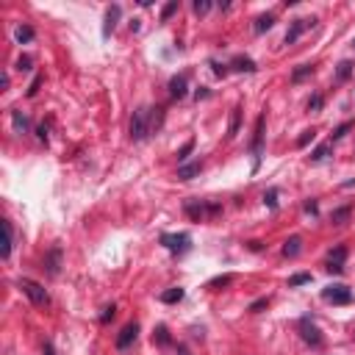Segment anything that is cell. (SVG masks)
<instances>
[{
  "label": "cell",
  "mask_w": 355,
  "mask_h": 355,
  "mask_svg": "<svg viewBox=\"0 0 355 355\" xmlns=\"http://www.w3.org/2000/svg\"><path fill=\"white\" fill-rule=\"evenodd\" d=\"M150 108H136L133 117H131V139L133 142H145L147 133H150Z\"/></svg>",
  "instance_id": "6da1fadb"
},
{
  "label": "cell",
  "mask_w": 355,
  "mask_h": 355,
  "mask_svg": "<svg viewBox=\"0 0 355 355\" xmlns=\"http://www.w3.org/2000/svg\"><path fill=\"white\" fill-rule=\"evenodd\" d=\"M19 289L25 291V294H28V300L33 305H45L47 300V291H45V286H39L36 281H31V278H19Z\"/></svg>",
  "instance_id": "7a4b0ae2"
},
{
  "label": "cell",
  "mask_w": 355,
  "mask_h": 355,
  "mask_svg": "<svg viewBox=\"0 0 355 355\" xmlns=\"http://www.w3.org/2000/svg\"><path fill=\"white\" fill-rule=\"evenodd\" d=\"M322 297L327 300V303H333V305H347V303H352V291L347 289L344 283H333V286H327V289L322 291Z\"/></svg>",
  "instance_id": "3957f363"
},
{
  "label": "cell",
  "mask_w": 355,
  "mask_h": 355,
  "mask_svg": "<svg viewBox=\"0 0 355 355\" xmlns=\"http://www.w3.org/2000/svg\"><path fill=\"white\" fill-rule=\"evenodd\" d=\"M220 211L222 208L216 206V203H194V200L186 203V214L192 216V220H197V222H203L208 214H220Z\"/></svg>",
  "instance_id": "277c9868"
},
{
  "label": "cell",
  "mask_w": 355,
  "mask_h": 355,
  "mask_svg": "<svg viewBox=\"0 0 355 355\" xmlns=\"http://www.w3.org/2000/svg\"><path fill=\"white\" fill-rule=\"evenodd\" d=\"M189 233H161V244L169 252H186L189 250Z\"/></svg>",
  "instance_id": "5b68a950"
},
{
  "label": "cell",
  "mask_w": 355,
  "mask_h": 355,
  "mask_svg": "<svg viewBox=\"0 0 355 355\" xmlns=\"http://www.w3.org/2000/svg\"><path fill=\"white\" fill-rule=\"evenodd\" d=\"M313 25H317V19H313V17H311V19H294V23L289 25V31H286V39H283V42H286V45H294L305 31L313 28Z\"/></svg>",
  "instance_id": "8992f818"
},
{
  "label": "cell",
  "mask_w": 355,
  "mask_h": 355,
  "mask_svg": "<svg viewBox=\"0 0 355 355\" xmlns=\"http://www.w3.org/2000/svg\"><path fill=\"white\" fill-rule=\"evenodd\" d=\"M261 150H264V114L255 120V136H252V169H258L261 164Z\"/></svg>",
  "instance_id": "52a82bcc"
},
{
  "label": "cell",
  "mask_w": 355,
  "mask_h": 355,
  "mask_svg": "<svg viewBox=\"0 0 355 355\" xmlns=\"http://www.w3.org/2000/svg\"><path fill=\"white\" fill-rule=\"evenodd\" d=\"M344 258H347V247H344V244H339V247L330 252V258H327V272L341 275V272H344Z\"/></svg>",
  "instance_id": "ba28073f"
},
{
  "label": "cell",
  "mask_w": 355,
  "mask_h": 355,
  "mask_svg": "<svg viewBox=\"0 0 355 355\" xmlns=\"http://www.w3.org/2000/svg\"><path fill=\"white\" fill-rule=\"evenodd\" d=\"M136 336H139V325H136V322L125 325L120 330V336H117V350H128V347L136 341Z\"/></svg>",
  "instance_id": "9c48e42d"
},
{
  "label": "cell",
  "mask_w": 355,
  "mask_h": 355,
  "mask_svg": "<svg viewBox=\"0 0 355 355\" xmlns=\"http://www.w3.org/2000/svg\"><path fill=\"white\" fill-rule=\"evenodd\" d=\"M300 325H303V339L308 341L311 347H319V344H322V333H319V327H317V325H311V322H308V317H305Z\"/></svg>",
  "instance_id": "30bf717a"
},
{
  "label": "cell",
  "mask_w": 355,
  "mask_h": 355,
  "mask_svg": "<svg viewBox=\"0 0 355 355\" xmlns=\"http://www.w3.org/2000/svg\"><path fill=\"white\" fill-rule=\"evenodd\" d=\"M45 269H47V275H50V278H56L58 272H61V247H53L50 252H47Z\"/></svg>",
  "instance_id": "8fae6325"
},
{
  "label": "cell",
  "mask_w": 355,
  "mask_h": 355,
  "mask_svg": "<svg viewBox=\"0 0 355 355\" xmlns=\"http://www.w3.org/2000/svg\"><path fill=\"white\" fill-rule=\"evenodd\" d=\"M189 81H186V75H175L172 81H169V94L172 97H186V92H189Z\"/></svg>",
  "instance_id": "7c38bea8"
},
{
  "label": "cell",
  "mask_w": 355,
  "mask_h": 355,
  "mask_svg": "<svg viewBox=\"0 0 355 355\" xmlns=\"http://www.w3.org/2000/svg\"><path fill=\"white\" fill-rule=\"evenodd\" d=\"M120 14H122V9H120V6H111V9L106 11V23H103V36H108V33L114 31V25L120 23Z\"/></svg>",
  "instance_id": "4fadbf2b"
},
{
  "label": "cell",
  "mask_w": 355,
  "mask_h": 355,
  "mask_svg": "<svg viewBox=\"0 0 355 355\" xmlns=\"http://www.w3.org/2000/svg\"><path fill=\"white\" fill-rule=\"evenodd\" d=\"M3 233H6V244H3V250H0V255L9 258L11 255V247H14V228H11L9 220H3Z\"/></svg>",
  "instance_id": "5bb4252c"
},
{
  "label": "cell",
  "mask_w": 355,
  "mask_h": 355,
  "mask_svg": "<svg viewBox=\"0 0 355 355\" xmlns=\"http://www.w3.org/2000/svg\"><path fill=\"white\" fill-rule=\"evenodd\" d=\"M300 250H303V239H300V236L286 239V244H283V255H286V258H297Z\"/></svg>",
  "instance_id": "9a60e30c"
},
{
  "label": "cell",
  "mask_w": 355,
  "mask_h": 355,
  "mask_svg": "<svg viewBox=\"0 0 355 355\" xmlns=\"http://www.w3.org/2000/svg\"><path fill=\"white\" fill-rule=\"evenodd\" d=\"M200 169H203L200 161L197 164H183V167H177V181H192L194 175H200Z\"/></svg>",
  "instance_id": "2e32d148"
},
{
  "label": "cell",
  "mask_w": 355,
  "mask_h": 355,
  "mask_svg": "<svg viewBox=\"0 0 355 355\" xmlns=\"http://www.w3.org/2000/svg\"><path fill=\"white\" fill-rule=\"evenodd\" d=\"M11 122H14V131L17 133H28L31 131V120L25 117L23 111H11Z\"/></svg>",
  "instance_id": "e0dca14e"
},
{
  "label": "cell",
  "mask_w": 355,
  "mask_h": 355,
  "mask_svg": "<svg viewBox=\"0 0 355 355\" xmlns=\"http://www.w3.org/2000/svg\"><path fill=\"white\" fill-rule=\"evenodd\" d=\"M233 70H236V72H255L258 67H255V61L247 58V56H236V58H233Z\"/></svg>",
  "instance_id": "ac0fdd59"
},
{
  "label": "cell",
  "mask_w": 355,
  "mask_h": 355,
  "mask_svg": "<svg viewBox=\"0 0 355 355\" xmlns=\"http://www.w3.org/2000/svg\"><path fill=\"white\" fill-rule=\"evenodd\" d=\"M239 122H242V106H236L233 111H230V122H228V139H233L239 133Z\"/></svg>",
  "instance_id": "d6986e66"
},
{
  "label": "cell",
  "mask_w": 355,
  "mask_h": 355,
  "mask_svg": "<svg viewBox=\"0 0 355 355\" xmlns=\"http://www.w3.org/2000/svg\"><path fill=\"white\" fill-rule=\"evenodd\" d=\"M272 25H275V14H261L255 19V25H252V31H255V33H266Z\"/></svg>",
  "instance_id": "ffe728a7"
},
{
  "label": "cell",
  "mask_w": 355,
  "mask_h": 355,
  "mask_svg": "<svg viewBox=\"0 0 355 355\" xmlns=\"http://www.w3.org/2000/svg\"><path fill=\"white\" fill-rule=\"evenodd\" d=\"M350 216H352V211L350 208H336V211H333V214H330V222L333 225H347V222H350Z\"/></svg>",
  "instance_id": "44dd1931"
},
{
  "label": "cell",
  "mask_w": 355,
  "mask_h": 355,
  "mask_svg": "<svg viewBox=\"0 0 355 355\" xmlns=\"http://www.w3.org/2000/svg\"><path fill=\"white\" fill-rule=\"evenodd\" d=\"M311 72H313V67H311V64H300L297 70L291 72V84H300V81H303V78H308Z\"/></svg>",
  "instance_id": "7402d4cb"
},
{
  "label": "cell",
  "mask_w": 355,
  "mask_h": 355,
  "mask_svg": "<svg viewBox=\"0 0 355 355\" xmlns=\"http://www.w3.org/2000/svg\"><path fill=\"white\" fill-rule=\"evenodd\" d=\"M14 36H17L19 45H28L31 39H33V28H28V25H19V28L14 31Z\"/></svg>",
  "instance_id": "603a6c76"
},
{
  "label": "cell",
  "mask_w": 355,
  "mask_h": 355,
  "mask_svg": "<svg viewBox=\"0 0 355 355\" xmlns=\"http://www.w3.org/2000/svg\"><path fill=\"white\" fill-rule=\"evenodd\" d=\"M333 150V142H325V145H319L317 150L311 153V161H322V159H327V153Z\"/></svg>",
  "instance_id": "cb8c5ba5"
},
{
  "label": "cell",
  "mask_w": 355,
  "mask_h": 355,
  "mask_svg": "<svg viewBox=\"0 0 355 355\" xmlns=\"http://www.w3.org/2000/svg\"><path fill=\"white\" fill-rule=\"evenodd\" d=\"M183 300V289H169L161 294V303H181Z\"/></svg>",
  "instance_id": "d4e9b609"
},
{
  "label": "cell",
  "mask_w": 355,
  "mask_h": 355,
  "mask_svg": "<svg viewBox=\"0 0 355 355\" xmlns=\"http://www.w3.org/2000/svg\"><path fill=\"white\" fill-rule=\"evenodd\" d=\"M350 75H352V61H341L336 70V81H347Z\"/></svg>",
  "instance_id": "484cf974"
},
{
  "label": "cell",
  "mask_w": 355,
  "mask_h": 355,
  "mask_svg": "<svg viewBox=\"0 0 355 355\" xmlns=\"http://www.w3.org/2000/svg\"><path fill=\"white\" fill-rule=\"evenodd\" d=\"M164 125V108H153V117H150V131H159Z\"/></svg>",
  "instance_id": "4316f807"
},
{
  "label": "cell",
  "mask_w": 355,
  "mask_h": 355,
  "mask_svg": "<svg viewBox=\"0 0 355 355\" xmlns=\"http://www.w3.org/2000/svg\"><path fill=\"white\" fill-rule=\"evenodd\" d=\"M153 341H159L161 347H167V344H169V333H167V327H164V325H159V327H155V333H153Z\"/></svg>",
  "instance_id": "83f0119b"
},
{
  "label": "cell",
  "mask_w": 355,
  "mask_h": 355,
  "mask_svg": "<svg viewBox=\"0 0 355 355\" xmlns=\"http://www.w3.org/2000/svg\"><path fill=\"white\" fill-rule=\"evenodd\" d=\"M228 283H233V275H220L214 281H208V289H220V286H228Z\"/></svg>",
  "instance_id": "f1b7e54d"
},
{
  "label": "cell",
  "mask_w": 355,
  "mask_h": 355,
  "mask_svg": "<svg viewBox=\"0 0 355 355\" xmlns=\"http://www.w3.org/2000/svg\"><path fill=\"white\" fill-rule=\"evenodd\" d=\"M317 139V131H303V136L297 139V147H305V145H311V142Z\"/></svg>",
  "instance_id": "f546056e"
},
{
  "label": "cell",
  "mask_w": 355,
  "mask_h": 355,
  "mask_svg": "<svg viewBox=\"0 0 355 355\" xmlns=\"http://www.w3.org/2000/svg\"><path fill=\"white\" fill-rule=\"evenodd\" d=\"M264 203L269 208H278V189H269V192L264 194Z\"/></svg>",
  "instance_id": "4dcf8cb0"
},
{
  "label": "cell",
  "mask_w": 355,
  "mask_h": 355,
  "mask_svg": "<svg viewBox=\"0 0 355 355\" xmlns=\"http://www.w3.org/2000/svg\"><path fill=\"white\" fill-rule=\"evenodd\" d=\"M308 281H311V275H308V272H300V275L289 278V286H303V283H308Z\"/></svg>",
  "instance_id": "1f68e13d"
},
{
  "label": "cell",
  "mask_w": 355,
  "mask_h": 355,
  "mask_svg": "<svg viewBox=\"0 0 355 355\" xmlns=\"http://www.w3.org/2000/svg\"><path fill=\"white\" fill-rule=\"evenodd\" d=\"M192 150H194V142H186V145H183L181 150H177V161H186Z\"/></svg>",
  "instance_id": "d6a6232c"
},
{
  "label": "cell",
  "mask_w": 355,
  "mask_h": 355,
  "mask_svg": "<svg viewBox=\"0 0 355 355\" xmlns=\"http://www.w3.org/2000/svg\"><path fill=\"white\" fill-rule=\"evenodd\" d=\"M31 64H33L31 56H19V58H17V70H19V72H28Z\"/></svg>",
  "instance_id": "836d02e7"
},
{
  "label": "cell",
  "mask_w": 355,
  "mask_h": 355,
  "mask_svg": "<svg viewBox=\"0 0 355 355\" xmlns=\"http://www.w3.org/2000/svg\"><path fill=\"white\" fill-rule=\"evenodd\" d=\"M175 11H177V0H172V3H167V6H164V11H161V19H169V17L175 14Z\"/></svg>",
  "instance_id": "e575fe53"
},
{
  "label": "cell",
  "mask_w": 355,
  "mask_h": 355,
  "mask_svg": "<svg viewBox=\"0 0 355 355\" xmlns=\"http://www.w3.org/2000/svg\"><path fill=\"white\" fill-rule=\"evenodd\" d=\"M322 103H325L322 94H313V97L308 100V111H319V108H322Z\"/></svg>",
  "instance_id": "d590c367"
},
{
  "label": "cell",
  "mask_w": 355,
  "mask_h": 355,
  "mask_svg": "<svg viewBox=\"0 0 355 355\" xmlns=\"http://www.w3.org/2000/svg\"><path fill=\"white\" fill-rule=\"evenodd\" d=\"M208 9H211L208 0H194V14H206Z\"/></svg>",
  "instance_id": "8d00e7d4"
},
{
  "label": "cell",
  "mask_w": 355,
  "mask_h": 355,
  "mask_svg": "<svg viewBox=\"0 0 355 355\" xmlns=\"http://www.w3.org/2000/svg\"><path fill=\"white\" fill-rule=\"evenodd\" d=\"M114 313H117V308L114 305H108V308H103V313H100V322H111Z\"/></svg>",
  "instance_id": "74e56055"
},
{
  "label": "cell",
  "mask_w": 355,
  "mask_h": 355,
  "mask_svg": "<svg viewBox=\"0 0 355 355\" xmlns=\"http://www.w3.org/2000/svg\"><path fill=\"white\" fill-rule=\"evenodd\" d=\"M266 303H269V300H266V297H261V300H255V303H252L247 311H250V313H258L261 308H266Z\"/></svg>",
  "instance_id": "f35d334b"
},
{
  "label": "cell",
  "mask_w": 355,
  "mask_h": 355,
  "mask_svg": "<svg viewBox=\"0 0 355 355\" xmlns=\"http://www.w3.org/2000/svg\"><path fill=\"white\" fill-rule=\"evenodd\" d=\"M350 128H352V122H344V125H339L336 131H333V139H341V136H344L347 131H350Z\"/></svg>",
  "instance_id": "ab89813d"
},
{
  "label": "cell",
  "mask_w": 355,
  "mask_h": 355,
  "mask_svg": "<svg viewBox=\"0 0 355 355\" xmlns=\"http://www.w3.org/2000/svg\"><path fill=\"white\" fill-rule=\"evenodd\" d=\"M39 84H42V78H39V75H36V78L31 81V86H28V97H33V94L39 92Z\"/></svg>",
  "instance_id": "60d3db41"
},
{
  "label": "cell",
  "mask_w": 355,
  "mask_h": 355,
  "mask_svg": "<svg viewBox=\"0 0 355 355\" xmlns=\"http://www.w3.org/2000/svg\"><path fill=\"white\" fill-rule=\"evenodd\" d=\"M211 67H214V75H225V72H228V67L220 64V61H211Z\"/></svg>",
  "instance_id": "b9f144b4"
},
{
  "label": "cell",
  "mask_w": 355,
  "mask_h": 355,
  "mask_svg": "<svg viewBox=\"0 0 355 355\" xmlns=\"http://www.w3.org/2000/svg\"><path fill=\"white\" fill-rule=\"evenodd\" d=\"M305 211H308L311 216H317V214H319V206H317L313 200H308V203H305Z\"/></svg>",
  "instance_id": "7bdbcfd3"
},
{
  "label": "cell",
  "mask_w": 355,
  "mask_h": 355,
  "mask_svg": "<svg viewBox=\"0 0 355 355\" xmlns=\"http://www.w3.org/2000/svg\"><path fill=\"white\" fill-rule=\"evenodd\" d=\"M36 136H39V142H47V125H39L36 128Z\"/></svg>",
  "instance_id": "ee69618b"
},
{
  "label": "cell",
  "mask_w": 355,
  "mask_h": 355,
  "mask_svg": "<svg viewBox=\"0 0 355 355\" xmlns=\"http://www.w3.org/2000/svg\"><path fill=\"white\" fill-rule=\"evenodd\" d=\"M9 89V75H0V92H6Z\"/></svg>",
  "instance_id": "f6af8a7d"
},
{
  "label": "cell",
  "mask_w": 355,
  "mask_h": 355,
  "mask_svg": "<svg viewBox=\"0 0 355 355\" xmlns=\"http://www.w3.org/2000/svg\"><path fill=\"white\" fill-rule=\"evenodd\" d=\"M42 352H45V355H56V350H53V344H50V341H45Z\"/></svg>",
  "instance_id": "bcb514c9"
},
{
  "label": "cell",
  "mask_w": 355,
  "mask_h": 355,
  "mask_svg": "<svg viewBox=\"0 0 355 355\" xmlns=\"http://www.w3.org/2000/svg\"><path fill=\"white\" fill-rule=\"evenodd\" d=\"M177 352H181V355H189V350H186V347H177Z\"/></svg>",
  "instance_id": "7dc6e473"
},
{
  "label": "cell",
  "mask_w": 355,
  "mask_h": 355,
  "mask_svg": "<svg viewBox=\"0 0 355 355\" xmlns=\"http://www.w3.org/2000/svg\"><path fill=\"white\" fill-rule=\"evenodd\" d=\"M352 47H355V42H352Z\"/></svg>",
  "instance_id": "c3c4849f"
}]
</instances>
